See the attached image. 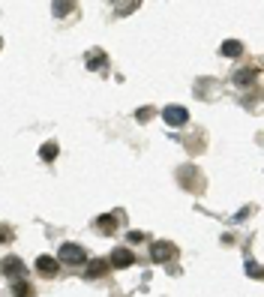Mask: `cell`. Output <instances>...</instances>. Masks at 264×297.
Instances as JSON below:
<instances>
[{"label": "cell", "instance_id": "obj_1", "mask_svg": "<svg viewBox=\"0 0 264 297\" xmlns=\"http://www.w3.org/2000/svg\"><path fill=\"white\" fill-rule=\"evenodd\" d=\"M57 261H63V264H87V252H84L78 243H63Z\"/></svg>", "mask_w": 264, "mask_h": 297}, {"label": "cell", "instance_id": "obj_2", "mask_svg": "<svg viewBox=\"0 0 264 297\" xmlns=\"http://www.w3.org/2000/svg\"><path fill=\"white\" fill-rule=\"evenodd\" d=\"M162 117L168 126H183L189 120V111L183 105H168V108H162Z\"/></svg>", "mask_w": 264, "mask_h": 297}, {"label": "cell", "instance_id": "obj_3", "mask_svg": "<svg viewBox=\"0 0 264 297\" xmlns=\"http://www.w3.org/2000/svg\"><path fill=\"white\" fill-rule=\"evenodd\" d=\"M174 252H177V249H174L168 240H156V243L150 246V255H153V261H159V264L168 261V258H174Z\"/></svg>", "mask_w": 264, "mask_h": 297}, {"label": "cell", "instance_id": "obj_4", "mask_svg": "<svg viewBox=\"0 0 264 297\" xmlns=\"http://www.w3.org/2000/svg\"><path fill=\"white\" fill-rule=\"evenodd\" d=\"M129 264H135V252L123 249V246L111 252V261H108V267H117V270H123V267H129Z\"/></svg>", "mask_w": 264, "mask_h": 297}, {"label": "cell", "instance_id": "obj_5", "mask_svg": "<svg viewBox=\"0 0 264 297\" xmlns=\"http://www.w3.org/2000/svg\"><path fill=\"white\" fill-rule=\"evenodd\" d=\"M57 267H60V261H57V258H51V255H39V258H36V270H39V273H45V276H54V273H57Z\"/></svg>", "mask_w": 264, "mask_h": 297}, {"label": "cell", "instance_id": "obj_6", "mask_svg": "<svg viewBox=\"0 0 264 297\" xmlns=\"http://www.w3.org/2000/svg\"><path fill=\"white\" fill-rule=\"evenodd\" d=\"M3 273H6V276H24V261L15 258V255H9V258L3 261Z\"/></svg>", "mask_w": 264, "mask_h": 297}, {"label": "cell", "instance_id": "obj_7", "mask_svg": "<svg viewBox=\"0 0 264 297\" xmlns=\"http://www.w3.org/2000/svg\"><path fill=\"white\" fill-rule=\"evenodd\" d=\"M108 273V261H102V258H93V261H87V279H99V276H105Z\"/></svg>", "mask_w": 264, "mask_h": 297}, {"label": "cell", "instance_id": "obj_8", "mask_svg": "<svg viewBox=\"0 0 264 297\" xmlns=\"http://www.w3.org/2000/svg\"><path fill=\"white\" fill-rule=\"evenodd\" d=\"M57 153H60L57 141H45V144L39 147V159H42V162H54V159H57Z\"/></svg>", "mask_w": 264, "mask_h": 297}, {"label": "cell", "instance_id": "obj_9", "mask_svg": "<svg viewBox=\"0 0 264 297\" xmlns=\"http://www.w3.org/2000/svg\"><path fill=\"white\" fill-rule=\"evenodd\" d=\"M222 54H225V57H243V42L225 39V42H222Z\"/></svg>", "mask_w": 264, "mask_h": 297}, {"label": "cell", "instance_id": "obj_10", "mask_svg": "<svg viewBox=\"0 0 264 297\" xmlns=\"http://www.w3.org/2000/svg\"><path fill=\"white\" fill-rule=\"evenodd\" d=\"M87 69H105V51H93L90 57H87Z\"/></svg>", "mask_w": 264, "mask_h": 297}, {"label": "cell", "instance_id": "obj_11", "mask_svg": "<svg viewBox=\"0 0 264 297\" xmlns=\"http://www.w3.org/2000/svg\"><path fill=\"white\" fill-rule=\"evenodd\" d=\"M12 294L15 297H33V288L27 282H15V285H12Z\"/></svg>", "mask_w": 264, "mask_h": 297}, {"label": "cell", "instance_id": "obj_12", "mask_svg": "<svg viewBox=\"0 0 264 297\" xmlns=\"http://www.w3.org/2000/svg\"><path fill=\"white\" fill-rule=\"evenodd\" d=\"M75 9V3H51V12L60 18V15H66V12H72Z\"/></svg>", "mask_w": 264, "mask_h": 297}, {"label": "cell", "instance_id": "obj_13", "mask_svg": "<svg viewBox=\"0 0 264 297\" xmlns=\"http://www.w3.org/2000/svg\"><path fill=\"white\" fill-rule=\"evenodd\" d=\"M96 225L102 231H105V234H111V231H114V216H99L96 219Z\"/></svg>", "mask_w": 264, "mask_h": 297}, {"label": "cell", "instance_id": "obj_14", "mask_svg": "<svg viewBox=\"0 0 264 297\" xmlns=\"http://www.w3.org/2000/svg\"><path fill=\"white\" fill-rule=\"evenodd\" d=\"M150 117H153V108H138V114H135V120H138V123H147Z\"/></svg>", "mask_w": 264, "mask_h": 297}, {"label": "cell", "instance_id": "obj_15", "mask_svg": "<svg viewBox=\"0 0 264 297\" xmlns=\"http://www.w3.org/2000/svg\"><path fill=\"white\" fill-rule=\"evenodd\" d=\"M246 270H249V276H252V279H261V267H258L255 261H249V264H246Z\"/></svg>", "mask_w": 264, "mask_h": 297}, {"label": "cell", "instance_id": "obj_16", "mask_svg": "<svg viewBox=\"0 0 264 297\" xmlns=\"http://www.w3.org/2000/svg\"><path fill=\"white\" fill-rule=\"evenodd\" d=\"M9 240H12V231L6 225H0V243H9Z\"/></svg>", "mask_w": 264, "mask_h": 297}, {"label": "cell", "instance_id": "obj_17", "mask_svg": "<svg viewBox=\"0 0 264 297\" xmlns=\"http://www.w3.org/2000/svg\"><path fill=\"white\" fill-rule=\"evenodd\" d=\"M246 81H252V72H240V75H237V84H240V87H243Z\"/></svg>", "mask_w": 264, "mask_h": 297}, {"label": "cell", "instance_id": "obj_18", "mask_svg": "<svg viewBox=\"0 0 264 297\" xmlns=\"http://www.w3.org/2000/svg\"><path fill=\"white\" fill-rule=\"evenodd\" d=\"M129 240H132V243H138V240H144V234H141V231H132Z\"/></svg>", "mask_w": 264, "mask_h": 297}, {"label": "cell", "instance_id": "obj_19", "mask_svg": "<svg viewBox=\"0 0 264 297\" xmlns=\"http://www.w3.org/2000/svg\"><path fill=\"white\" fill-rule=\"evenodd\" d=\"M0 48H3V36H0Z\"/></svg>", "mask_w": 264, "mask_h": 297}]
</instances>
